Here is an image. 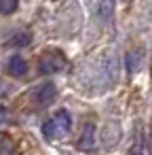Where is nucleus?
I'll use <instances>...</instances> for the list:
<instances>
[{"instance_id": "obj_1", "label": "nucleus", "mask_w": 152, "mask_h": 155, "mask_svg": "<svg viewBox=\"0 0 152 155\" xmlns=\"http://www.w3.org/2000/svg\"><path fill=\"white\" fill-rule=\"evenodd\" d=\"M118 74H120L118 58L116 55H104L101 60H97L87 70V77L82 81V89L87 94H104L116 85Z\"/></svg>"}, {"instance_id": "obj_2", "label": "nucleus", "mask_w": 152, "mask_h": 155, "mask_svg": "<svg viewBox=\"0 0 152 155\" xmlns=\"http://www.w3.org/2000/svg\"><path fill=\"white\" fill-rule=\"evenodd\" d=\"M70 130H72V115H70L66 108L57 110V113H55L51 119H47L45 125H42V132H45V136H47L49 140H61V138H66V136L70 134Z\"/></svg>"}, {"instance_id": "obj_3", "label": "nucleus", "mask_w": 152, "mask_h": 155, "mask_svg": "<svg viewBox=\"0 0 152 155\" xmlns=\"http://www.w3.org/2000/svg\"><path fill=\"white\" fill-rule=\"evenodd\" d=\"M66 68V58L59 51H47L42 53L40 62H38V70L42 74H57Z\"/></svg>"}, {"instance_id": "obj_4", "label": "nucleus", "mask_w": 152, "mask_h": 155, "mask_svg": "<svg viewBox=\"0 0 152 155\" xmlns=\"http://www.w3.org/2000/svg\"><path fill=\"white\" fill-rule=\"evenodd\" d=\"M55 94H57V89H55L53 83H42V85L36 89V94H34V102H36L38 106H47V104L53 102Z\"/></svg>"}, {"instance_id": "obj_5", "label": "nucleus", "mask_w": 152, "mask_h": 155, "mask_svg": "<svg viewBox=\"0 0 152 155\" xmlns=\"http://www.w3.org/2000/svg\"><path fill=\"white\" fill-rule=\"evenodd\" d=\"M78 149L80 151H93L95 149V123H87L78 136Z\"/></svg>"}, {"instance_id": "obj_6", "label": "nucleus", "mask_w": 152, "mask_h": 155, "mask_svg": "<svg viewBox=\"0 0 152 155\" xmlns=\"http://www.w3.org/2000/svg\"><path fill=\"white\" fill-rule=\"evenodd\" d=\"M7 70H9V74H13V77H23V74L28 72V62H26L21 55H11L9 62H7Z\"/></svg>"}, {"instance_id": "obj_7", "label": "nucleus", "mask_w": 152, "mask_h": 155, "mask_svg": "<svg viewBox=\"0 0 152 155\" xmlns=\"http://www.w3.org/2000/svg\"><path fill=\"white\" fill-rule=\"evenodd\" d=\"M95 15L99 21H108L114 15V0H99L95 5Z\"/></svg>"}, {"instance_id": "obj_8", "label": "nucleus", "mask_w": 152, "mask_h": 155, "mask_svg": "<svg viewBox=\"0 0 152 155\" xmlns=\"http://www.w3.org/2000/svg\"><path fill=\"white\" fill-rule=\"evenodd\" d=\"M19 7V0H0V13L2 15H13Z\"/></svg>"}, {"instance_id": "obj_9", "label": "nucleus", "mask_w": 152, "mask_h": 155, "mask_svg": "<svg viewBox=\"0 0 152 155\" xmlns=\"http://www.w3.org/2000/svg\"><path fill=\"white\" fill-rule=\"evenodd\" d=\"M129 155H141V140H133V144L129 149Z\"/></svg>"}, {"instance_id": "obj_10", "label": "nucleus", "mask_w": 152, "mask_h": 155, "mask_svg": "<svg viewBox=\"0 0 152 155\" xmlns=\"http://www.w3.org/2000/svg\"><path fill=\"white\" fill-rule=\"evenodd\" d=\"M9 153H11V144L0 142V155H9Z\"/></svg>"}]
</instances>
